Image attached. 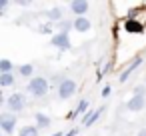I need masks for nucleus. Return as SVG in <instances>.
Masks as SVG:
<instances>
[{
	"label": "nucleus",
	"mask_w": 146,
	"mask_h": 136,
	"mask_svg": "<svg viewBox=\"0 0 146 136\" xmlns=\"http://www.w3.org/2000/svg\"><path fill=\"white\" fill-rule=\"evenodd\" d=\"M28 92H30L34 98H42V96L48 92V82H46V78H42V76L30 78V82H28Z\"/></svg>",
	"instance_id": "1"
},
{
	"label": "nucleus",
	"mask_w": 146,
	"mask_h": 136,
	"mask_svg": "<svg viewBox=\"0 0 146 136\" xmlns=\"http://www.w3.org/2000/svg\"><path fill=\"white\" fill-rule=\"evenodd\" d=\"M6 106H8V110H10L12 114H16V112L24 110V106H26V96H24L22 92H14V94H10V98L6 100Z\"/></svg>",
	"instance_id": "2"
},
{
	"label": "nucleus",
	"mask_w": 146,
	"mask_h": 136,
	"mask_svg": "<svg viewBox=\"0 0 146 136\" xmlns=\"http://www.w3.org/2000/svg\"><path fill=\"white\" fill-rule=\"evenodd\" d=\"M76 92V82L72 78H62L58 82V96L64 100V98H70L72 94Z\"/></svg>",
	"instance_id": "3"
},
{
	"label": "nucleus",
	"mask_w": 146,
	"mask_h": 136,
	"mask_svg": "<svg viewBox=\"0 0 146 136\" xmlns=\"http://www.w3.org/2000/svg\"><path fill=\"white\" fill-rule=\"evenodd\" d=\"M0 126H2L4 134H12L16 128V114L12 112H2L0 114Z\"/></svg>",
	"instance_id": "4"
},
{
	"label": "nucleus",
	"mask_w": 146,
	"mask_h": 136,
	"mask_svg": "<svg viewBox=\"0 0 146 136\" xmlns=\"http://www.w3.org/2000/svg\"><path fill=\"white\" fill-rule=\"evenodd\" d=\"M52 46H56L60 52L68 50V48H70V36H68V34H64V32L54 34V36H52Z\"/></svg>",
	"instance_id": "5"
},
{
	"label": "nucleus",
	"mask_w": 146,
	"mask_h": 136,
	"mask_svg": "<svg viewBox=\"0 0 146 136\" xmlns=\"http://www.w3.org/2000/svg\"><path fill=\"white\" fill-rule=\"evenodd\" d=\"M88 2L86 0H74V2H70V10H72V14H76V18H80V16H84L86 12H88Z\"/></svg>",
	"instance_id": "6"
},
{
	"label": "nucleus",
	"mask_w": 146,
	"mask_h": 136,
	"mask_svg": "<svg viewBox=\"0 0 146 136\" xmlns=\"http://www.w3.org/2000/svg\"><path fill=\"white\" fill-rule=\"evenodd\" d=\"M144 104H146V96H132V98L126 102V108L132 110V112H138V110L144 108Z\"/></svg>",
	"instance_id": "7"
},
{
	"label": "nucleus",
	"mask_w": 146,
	"mask_h": 136,
	"mask_svg": "<svg viewBox=\"0 0 146 136\" xmlns=\"http://www.w3.org/2000/svg\"><path fill=\"white\" fill-rule=\"evenodd\" d=\"M124 28H126V32H132V34H142L144 32V26L138 20H134V18L124 20Z\"/></svg>",
	"instance_id": "8"
},
{
	"label": "nucleus",
	"mask_w": 146,
	"mask_h": 136,
	"mask_svg": "<svg viewBox=\"0 0 146 136\" xmlns=\"http://www.w3.org/2000/svg\"><path fill=\"white\" fill-rule=\"evenodd\" d=\"M102 110L104 108H98V110H90V112H86V116L82 118V126L84 128H88V126H92L98 118H100V114H102Z\"/></svg>",
	"instance_id": "9"
},
{
	"label": "nucleus",
	"mask_w": 146,
	"mask_h": 136,
	"mask_svg": "<svg viewBox=\"0 0 146 136\" xmlns=\"http://www.w3.org/2000/svg\"><path fill=\"white\" fill-rule=\"evenodd\" d=\"M140 62H142V58H134V60L130 62V66H126V68L122 70V74H120V82H126V80H128V76H130V74L140 66Z\"/></svg>",
	"instance_id": "10"
},
{
	"label": "nucleus",
	"mask_w": 146,
	"mask_h": 136,
	"mask_svg": "<svg viewBox=\"0 0 146 136\" xmlns=\"http://www.w3.org/2000/svg\"><path fill=\"white\" fill-rule=\"evenodd\" d=\"M90 20L86 18V16H80V18H76L74 20V30H78V32H88L90 30Z\"/></svg>",
	"instance_id": "11"
},
{
	"label": "nucleus",
	"mask_w": 146,
	"mask_h": 136,
	"mask_svg": "<svg viewBox=\"0 0 146 136\" xmlns=\"http://www.w3.org/2000/svg\"><path fill=\"white\" fill-rule=\"evenodd\" d=\"M34 120H36V126L38 128H48L50 126V118L46 114H42V112H36L34 114Z\"/></svg>",
	"instance_id": "12"
},
{
	"label": "nucleus",
	"mask_w": 146,
	"mask_h": 136,
	"mask_svg": "<svg viewBox=\"0 0 146 136\" xmlns=\"http://www.w3.org/2000/svg\"><path fill=\"white\" fill-rule=\"evenodd\" d=\"M46 18H48V22H62V10L60 8H52V10L46 12Z\"/></svg>",
	"instance_id": "13"
},
{
	"label": "nucleus",
	"mask_w": 146,
	"mask_h": 136,
	"mask_svg": "<svg viewBox=\"0 0 146 136\" xmlns=\"http://www.w3.org/2000/svg\"><path fill=\"white\" fill-rule=\"evenodd\" d=\"M18 136H38V126L34 124H30V126H22L20 128V132H18Z\"/></svg>",
	"instance_id": "14"
},
{
	"label": "nucleus",
	"mask_w": 146,
	"mask_h": 136,
	"mask_svg": "<svg viewBox=\"0 0 146 136\" xmlns=\"http://www.w3.org/2000/svg\"><path fill=\"white\" fill-rule=\"evenodd\" d=\"M16 82V78H14V74L12 72H8V74H0V86H12Z\"/></svg>",
	"instance_id": "15"
},
{
	"label": "nucleus",
	"mask_w": 146,
	"mask_h": 136,
	"mask_svg": "<svg viewBox=\"0 0 146 136\" xmlns=\"http://www.w3.org/2000/svg\"><path fill=\"white\" fill-rule=\"evenodd\" d=\"M12 68H14V64H12L8 58H2V60H0V74H8V72H12Z\"/></svg>",
	"instance_id": "16"
},
{
	"label": "nucleus",
	"mask_w": 146,
	"mask_h": 136,
	"mask_svg": "<svg viewBox=\"0 0 146 136\" xmlns=\"http://www.w3.org/2000/svg\"><path fill=\"white\" fill-rule=\"evenodd\" d=\"M32 70H34L32 64H22V66H18V74L24 76V78H30V76H32Z\"/></svg>",
	"instance_id": "17"
},
{
	"label": "nucleus",
	"mask_w": 146,
	"mask_h": 136,
	"mask_svg": "<svg viewBox=\"0 0 146 136\" xmlns=\"http://www.w3.org/2000/svg\"><path fill=\"white\" fill-rule=\"evenodd\" d=\"M86 108H88V100H80V104L76 106V110L70 114V118H74V116H78V114H84V112H86Z\"/></svg>",
	"instance_id": "18"
},
{
	"label": "nucleus",
	"mask_w": 146,
	"mask_h": 136,
	"mask_svg": "<svg viewBox=\"0 0 146 136\" xmlns=\"http://www.w3.org/2000/svg\"><path fill=\"white\" fill-rule=\"evenodd\" d=\"M70 28H74V22H68V20H62V22H60V32L68 34V32H70Z\"/></svg>",
	"instance_id": "19"
},
{
	"label": "nucleus",
	"mask_w": 146,
	"mask_h": 136,
	"mask_svg": "<svg viewBox=\"0 0 146 136\" xmlns=\"http://www.w3.org/2000/svg\"><path fill=\"white\" fill-rule=\"evenodd\" d=\"M38 32H40V34H50V32H52V24H50V22H48V24H40V26H38Z\"/></svg>",
	"instance_id": "20"
},
{
	"label": "nucleus",
	"mask_w": 146,
	"mask_h": 136,
	"mask_svg": "<svg viewBox=\"0 0 146 136\" xmlns=\"http://www.w3.org/2000/svg\"><path fill=\"white\" fill-rule=\"evenodd\" d=\"M144 94H146V86L144 84H138L134 88V96H144Z\"/></svg>",
	"instance_id": "21"
},
{
	"label": "nucleus",
	"mask_w": 146,
	"mask_h": 136,
	"mask_svg": "<svg viewBox=\"0 0 146 136\" xmlns=\"http://www.w3.org/2000/svg\"><path fill=\"white\" fill-rule=\"evenodd\" d=\"M8 8V2H6V0H0V12H4Z\"/></svg>",
	"instance_id": "22"
},
{
	"label": "nucleus",
	"mask_w": 146,
	"mask_h": 136,
	"mask_svg": "<svg viewBox=\"0 0 146 136\" xmlns=\"http://www.w3.org/2000/svg\"><path fill=\"white\" fill-rule=\"evenodd\" d=\"M110 94V86H104V90H102V96H108Z\"/></svg>",
	"instance_id": "23"
},
{
	"label": "nucleus",
	"mask_w": 146,
	"mask_h": 136,
	"mask_svg": "<svg viewBox=\"0 0 146 136\" xmlns=\"http://www.w3.org/2000/svg\"><path fill=\"white\" fill-rule=\"evenodd\" d=\"M138 136H146V128H142V130L138 132Z\"/></svg>",
	"instance_id": "24"
},
{
	"label": "nucleus",
	"mask_w": 146,
	"mask_h": 136,
	"mask_svg": "<svg viewBox=\"0 0 146 136\" xmlns=\"http://www.w3.org/2000/svg\"><path fill=\"white\" fill-rule=\"evenodd\" d=\"M52 136H62V132H56V134H52Z\"/></svg>",
	"instance_id": "25"
}]
</instances>
